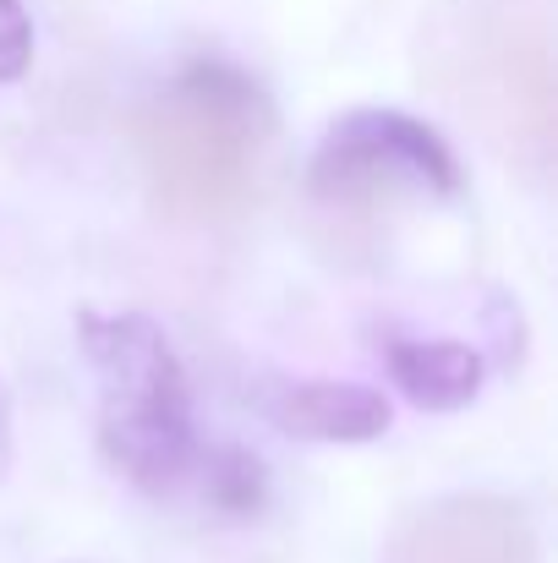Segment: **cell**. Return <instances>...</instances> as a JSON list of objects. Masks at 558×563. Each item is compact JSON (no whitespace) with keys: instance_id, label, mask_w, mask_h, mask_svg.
I'll use <instances>...</instances> for the list:
<instances>
[{"instance_id":"8992f818","label":"cell","mask_w":558,"mask_h":563,"mask_svg":"<svg viewBox=\"0 0 558 563\" xmlns=\"http://www.w3.org/2000/svg\"><path fill=\"white\" fill-rule=\"evenodd\" d=\"M33 66V16L22 0H0V88L22 82Z\"/></svg>"},{"instance_id":"3957f363","label":"cell","mask_w":558,"mask_h":563,"mask_svg":"<svg viewBox=\"0 0 558 563\" xmlns=\"http://www.w3.org/2000/svg\"><path fill=\"white\" fill-rule=\"evenodd\" d=\"M258 410L296 443H324V449H357L378 443L394 427V399L372 383L351 377H296L263 388Z\"/></svg>"},{"instance_id":"277c9868","label":"cell","mask_w":558,"mask_h":563,"mask_svg":"<svg viewBox=\"0 0 558 563\" xmlns=\"http://www.w3.org/2000/svg\"><path fill=\"white\" fill-rule=\"evenodd\" d=\"M378 356H383V377L394 383V394L422 416H455V410L477 405L488 388V356L466 340L389 334L378 345Z\"/></svg>"},{"instance_id":"7a4b0ae2","label":"cell","mask_w":558,"mask_h":563,"mask_svg":"<svg viewBox=\"0 0 558 563\" xmlns=\"http://www.w3.org/2000/svg\"><path fill=\"white\" fill-rule=\"evenodd\" d=\"M307 191L329 208H368L389 197H427L449 202L466 191V170L438 126L411 110L362 104L329 121L313 148Z\"/></svg>"},{"instance_id":"ba28073f","label":"cell","mask_w":558,"mask_h":563,"mask_svg":"<svg viewBox=\"0 0 558 563\" xmlns=\"http://www.w3.org/2000/svg\"><path fill=\"white\" fill-rule=\"evenodd\" d=\"M72 563H83V559H72Z\"/></svg>"},{"instance_id":"6da1fadb","label":"cell","mask_w":558,"mask_h":563,"mask_svg":"<svg viewBox=\"0 0 558 563\" xmlns=\"http://www.w3.org/2000/svg\"><path fill=\"white\" fill-rule=\"evenodd\" d=\"M77 345L99 377L94 438H99L105 465L149 498L182 493L197 471L203 438H197V410H192V377L165 323H154L149 312L83 307Z\"/></svg>"},{"instance_id":"52a82bcc","label":"cell","mask_w":558,"mask_h":563,"mask_svg":"<svg viewBox=\"0 0 558 563\" xmlns=\"http://www.w3.org/2000/svg\"><path fill=\"white\" fill-rule=\"evenodd\" d=\"M11 465H17V416H11V388L0 377V487L11 482Z\"/></svg>"},{"instance_id":"5b68a950","label":"cell","mask_w":558,"mask_h":563,"mask_svg":"<svg viewBox=\"0 0 558 563\" xmlns=\"http://www.w3.org/2000/svg\"><path fill=\"white\" fill-rule=\"evenodd\" d=\"M192 482H197L203 504H208L214 515H225V520H252V515H263V504H269V471H263V460H258L252 449H241V443H208V449L197 454Z\"/></svg>"}]
</instances>
